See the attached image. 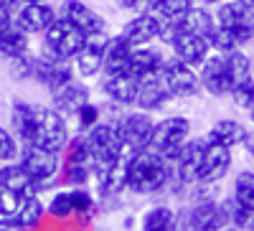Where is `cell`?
I'll return each instance as SVG.
<instances>
[{
  "label": "cell",
  "instance_id": "cell-1",
  "mask_svg": "<svg viewBox=\"0 0 254 231\" xmlns=\"http://www.w3.org/2000/svg\"><path fill=\"white\" fill-rule=\"evenodd\" d=\"M173 180H176L173 163L165 160L153 148H142L130 155V163H127V191H132L135 196L160 193Z\"/></svg>",
  "mask_w": 254,
  "mask_h": 231
},
{
  "label": "cell",
  "instance_id": "cell-2",
  "mask_svg": "<svg viewBox=\"0 0 254 231\" xmlns=\"http://www.w3.org/2000/svg\"><path fill=\"white\" fill-rule=\"evenodd\" d=\"M31 145H38L51 153H64L69 145V122L59 110L33 104V140Z\"/></svg>",
  "mask_w": 254,
  "mask_h": 231
},
{
  "label": "cell",
  "instance_id": "cell-3",
  "mask_svg": "<svg viewBox=\"0 0 254 231\" xmlns=\"http://www.w3.org/2000/svg\"><path fill=\"white\" fill-rule=\"evenodd\" d=\"M41 36H44V51L41 54H46L56 61H71L79 54V49L84 46V38H87L64 15H56L54 23Z\"/></svg>",
  "mask_w": 254,
  "mask_h": 231
},
{
  "label": "cell",
  "instance_id": "cell-4",
  "mask_svg": "<svg viewBox=\"0 0 254 231\" xmlns=\"http://www.w3.org/2000/svg\"><path fill=\"white\" fill-rule=\"evenodd\" d=\"M188 140H190V119L173 115V117H165L153 124V135H150V145L147 148H153L165 160L173 163Z\"/></svg>",
  "mask_w": 254,
  "mask_h": 231
},
{
  "label": "cell",
  "instance_id": "cell-5",
  "mask_svg": "<svg viewBox=\"0 0 254 231\" xmlns=\"http://www.w3.org/2000/svg\"><path fill=\"white\" fill-rule=\"evenodd\" d=\"M18 163L31 175V180L38 188L51 185L59 178V173H61V155L38 148V145H20Z\"/></svg>",
  "mask_w": 254,
  "mask_h": 231
},
{
  "label": "cell",
  "instance_id": "cell-6",
  "mask_svg": "<svg viewBox=\"0 0 254 231\" xmlns=\"http://www.w3.org/2000/svg\"><path fill=\"white\" fill-rule=\"evenodd\" d=\"M87 137H89L92 155H94V171H97V168H104V165L115 163L125 153H135V150H130L122 142L115 119H110V122L107 119H99L92 130H87Z\"/></svg>",
  "mask_w": 254,
  "mask_h": 231
},
{
  "label": "cell",
  "instance_id": "cell-7",
  "mask_svg": "<svg viewBox=\"0 0 254 231\" xmlns=\"http://www.w3.org/2000/svg\"><path fill=\"white\" fill-rule=\"evenodd\" d=\"M214 20H216V26L226 28L234 36V41L239 46L249 44L254 38V10L244 8L239 0H224V3H219Z\"/></svg>",
  "mask_w": 254,
  "mask_h": 231
},
{
  "label": "cell",
  "instance_id": "cell-8",
  "mask_svg": "<svg viewBox=\"0 0 254 231\" xmlns=\"http://www.w3.org/2000/svg\"><path fill=\"white\" fill-rule=\"evenodd\" d=\"M163 84L168 87L173 99H190L201 92V84H198V74L196 69H190L188 64H183L181 58L171 56V58H163V66L160 74Z\"/></svg>",
  "mask_w": 254,
  "mask_h": 231
},
{
  "label": "cell",
  "instance_id": "cell-9",
  "mask_svg": "<svg viewBox=\"0 0 254 231\" xmlns=\"http://www.w3.org/2000/svg\"><path fill=\"white\" fill-rule=\"evenodd\" d=\"M107 33H94L84 38V46L79 49V54L74 56V74L79 79H94L102 74V64H104V51H107Z\"/></svg>",
  "mask_w": 254,
  "mask_h": 231
},
{
  "label": "cell",
  "instance_id": "cell-10",
  "mask_svg": "<svg viewBox=\"0 0 254 231\" xmlns=\"http://www.w3.org/2000/svg\"><path fill=\"white\" fill-rule=\"evenodd\" d=\"M117 132L122 137V142L130 150H142L150 145V135H153V117L147 112H125L115 119Z\"/></svg>",
  "mask_w": 254,
  "mask_h": 231
},
{
  "label": "cell",
  "instance_id": "cell-11",
  "mask_svg": "<svg viewBox=\"0 0 254 231\" xmlns=\"http://www.w3.org/2000/svg\"><path fill=\"white\" fill-rule=\"evenodd\" d=\"M203 150H206V137H193L188 140L181 153L173 160V175L181 185H193L201 180V163H203Z\"/></svg>",
  "mask_w": 254,
  "mask_h": 231
},
{
  "label": "cell",
  "instance_id": "cell-12",
  "mask_svg": "<svg viewBox=\"0 0 254 231\" xmlns=\"http://www.w3.org/2000/svg\"><path fill=\"white\" fill-rule=\"evenodd\" d=\"M74 76L76 74H74L69 61H56V58H51L46 54L33 56V74H31V79L38 81L41 87H46L49 92L61 89L64 84L74 81Z\"/></svg>",
  "mask_w": 254,
  "mask_h": 231
},
{
  "label": "cell",
  "instance_id": "cell-13",
  "mask_svg": "<svg viewBox=\"0 0 254 231\" xmlns=\"http://www.w3.org/2000/svg\"><path fill=\"white\" fill-rule=\"evenodd\" d=\"M158 28H160V18L147 10V13H135L120 31V38L125 41L130 49H140L158 41Z\"/></svg>",
  "mask_w": 254,
  "mask_h": 231
},
{
  "label": "cell",
  "instance_id": "cell-14",
  "mask_svg": "<svg viewBox=\"0 0 254 231\" xmlns=\"http://www.w3.org/2000/svg\"><path fill=\"white\" fill-rule=\"evenodd\" d=\"M56 8L49 3V0H44V3H26V5H20L13 15L15 20V26L20 31H26L28 36H41L51 23H54V18H56Z\"/></svg>",
  "mask_w": 254,
  "mask_h": 231
},
{
  "label": "cell",
  "instance_id": "cell-15",
  "mask_svg": "<svg viewBox=\"0 0 254 231\" xmlns=\"http://www.w3.org/2000/svg\"><path fill=\"white\" fill-rule=\"evenodd\" d=\"M198 84H201V89L211 97H226L229 94V76H226L224 54L211 51L206 56V61L198 69Z\"/></svg>",
  "mask_w": 254,
  "mask_h": 231
},
{
  "label": "cell",
  "instance_id": "cell-16",
  "mask_svg": "<svg viewBox=\"0 0 254 231\" xmlns=\"http://www.w3.org/2000/svg\"><path fill=\"white\" fill-rule=\"evenodd\" d=\"M46 216V203L36 196H23L20 206L15 208V214L8 216V219H0V226L5 229H13V231H33L41 226Z\"/></svg>",
  "mask_w": 254,
  "mask_h": 231
},
{
  "label": "cell",
  "instance_id": "cell-17",
  "mask_svg": "<svg viewBox=\"0 0 254 231\" xmlns=\"http://www.w3.org/2000/svg\"><path fill=\"white\" fill-rule=\"evenodd\" d=\"M61 15L71 20V23L84 33V36H94V33H104V18L92 8L87 5L84 0H64L61 5Z\"/></svg>",
  "mask_w": 254,
  "mask_h": 231
},
{
  "label": "cell",
  "instance_id": "cell-18",
  "mask_svg": "<svg viewBox=\"0 0 254 231\" xmlns=\"http://www.w3.org/2000/svg\"><path fill=\"white\" fill-rule=\"evenodd\" d=\"M229 171H231V148H224V145H219V142L206 140L203 163H201V180L221 183L229 175Z\"/></svg>",
  "mask_w": 254,
  "mask_h": 231
},
{
  "label": "cell",
  "instance_id": "cell-19",
  "mask_svg": "<svg viewBox=\"0 0 254 231\" xmlns=\"http://www.w3.org/2000/svg\"><path fill=\"white\" fill-rule=\"evenodd\" d=\"M92 102V94H89V87L84 81H69V84H64L61 89L51 92V104H54V110H59L64 117H74L84 104H89Z\"/></svg>",
  "mask_w": 254,
  "mask_h": 231
},
{
  "label": "cell",
  "instance_id": "cell-20",
  "mask_svg": "<svg viewBox=\"0 0 254 231\" xmlns=\"http://www.w3.org/2000/svg\"><path fill=\"white\" fill-rule=\"evenodd\" d=\"M137 89H140V79L130 71L104 76V81H102V94L112 104H120V107H132L135 97H137Z\"/></svg>",
  "mask_w": 254,
  "mask_h": 231
},
{
  "label": "cell",
  "instance_id": "cell-21",
  "mask_svg": "<svg viewBox=\"0 0 254 231\" xmlns=\"http://www.w3.org/2000/svg\"><path fill=\"white\" fill-rule=\"evenodd\" d=\"M188 211V221L193 231H221L226 226V216H224V208L221 201H198L193 203Z\"/></svg>",
  "mask_w": 254,
  "mask_h": 231
},
{
  "label": "cell",
  "instance_id": "cell-22",
  "mask_svg": "<svg viewBox=\"0 0 254 231\" xmlns=\"http://www.w3.org/2000/svg\"><path fill=\"white\" fill-rule=\"evenodd\" d=\"M173 56L181 58L183 64H188L190 69H198L206 56L211 54V44H208V38L203 36H193V33H181L176 41H173Z\"/></svg>",
  "mask_w": 254,
  "mask_h": 231
},
{
  "label": "cell",
  "instance_id": "cell-23",
  "mask_svg": "<svg viewBox=\"0 0 254 231\" xmlns=\"http://www.w3.org/2000/svg\"><path fill=\"white\" fill-rule=\"evenodd\" d=\"M171 92L163 84L160 76H150V79H142L140 81V89H137V97H135V104L142 110V112H158L163 110L168 102H171Z\"/></svg>",
  "mask_w": 254,
  "mask_h": 231
},
{
  "label": "cell",
  "instance_id": "cell-24",
  "mask_svg": "<svg viewBox=\"0 0 254 231\" xmlns=\"http://www.w3.org/2000/svg\"><path fill=\"white\" fill-rule=\"evenodd\" d=\"M163 54L158 49H132L130 51V66H127V71L135 74L140 81L142 79H150V76H158L160 74V66H163Z\"/></svg>",
  "mask_w": 254,
  "mask_h": 231
},
{
  "label": "cell",
  "instance_id": "cell-25",
  "mask_svg": "<svg viewBox=\"0 0 254 231\" xmlns=\"http://www.w3.org/2000/svg\"><path fill=\"white\" fill-rule=\"evenodd\" d=\"M244 132H247V127L239 119L224 117V119H216L208 127L206 140L219 142V145H224V148H237V145H242V140H244Z\"/></svg>",
  "mask_w": 254,
  "mask_h": 231
},
{
  "label": "cell",
  "instance_id": "cell-26",
  "mask_svg": "<svg viewBox=\"0 0 254 231\" xmlns=\"http://www.w3.org/2000/svg\"><path fill=\"white\" fill-rule=\"evenodd\" d=\"M10 127L20 145H31L33 140V104L15 99L10 107Z\"/></svg>",
  "mask_w": 254,
  "mask_h": 231
},
{
  "label": "cell",
  "instance_id": "cell-27",
  "mask_svg": "<svg viewBox=\"0 0 254 231\" xmlns=\"http://www.w3.org/2000/svg\"><path fill=\"white\" fill-rule=\"evenodd\" d=\"M130 46L125 44L120 36L107 41V51H104V64H102V74L104 76H115V74H125L130 66Z\"/></svg>",
  "mask_w": 254,
  "mask_h": 231
},
{
  "label": "cell",
  "instance_id": "cell-28",
  "mask_svg": "<svg viewBox=\"0 0 254 231\" xmlns=\"http://www.w3.org/2000/svg\"><path fill=\"white\" fill-rule=\"evenodd\" d=\"M0 183L8 185L10 191H15L20 196H36L38 193V185L31 180V175L23 171V168H20L18 160L0 165Z\"/></svg>",
  "mask_w": 254,
  "mask_h": 231
},
{
  "label": "cell",
  "instance_id": "cell-29",
  "mask_svg": "<svg viewBox=\"0 0 254 231\" xmlns=\"http://www.w3.org/2000/svg\"><path fill=\"white\" fill-rule=\"evenodd\" d=\"M28 49H31V36L26 31H20L15 26V20L0 31V56L15 58V56L28 54Z\"/></svg>",
  "mask_w": 254,
  "mask_h": 231
},
{
  "label": "cell",
  "instance_id": "cell-30",
  "mask_svg": "<svg viewBox=\"0 0 254 231\" xmlns=\"http://www.w3.org/2000/svg\"><path fill=\"white\" fill-rule=\"evenodd\" d=\"M76 191L79 188H64L56 191L46 203V216L56 221H71L76 216Z\"/></svg>",
  "mask_w": 254,
  "mask_h": 231
},
{
  "label": "cell",
  "instance_id": "cell-31",
  "mask_svg": "<svg viewBox=\"0 0 254 231\" xmlns=\"http://www.w3.org/2000/svg\"><path fill=\"white\" fill-rule=\"evenodd\" d=\"M216 20H214V13L208 8H201V5H193L183 18H181V28L183 33H193V36H203L208 38L211 31H214Z\"/></svg>",
  "mask_w": 254,
  "mask_h": 231
},
{
  "label": "cell",
  "instance_id": "cell-32",
  "mask_svg": "<svg viewBox=\"0 0 254 231\" xmlns=\"http://www.w3.org/2000/svg\"><path fill=\"white\" fill-rule=\"evenodd\" d=\"M224 64H226V76H229V92H231V87L242 84L244 79L254 76L252 74V58L244 51H239V49L224 54Z\"/></svg>",
  "mask_w": 254,
  "mask_h": 231
},
{
  "label": "cell",
  "instance_id": "cell-33",
  "mask_svg": "<svg viewBox=\"0 0 254 231\" xmlns=\"http://www.w3.org/2000/svg\"><path fill=\"white\" fill-rule=\"evenodd\" d=\"M221 208L226 216V226H234L239 231H254V208L239 206L234 198H224Z\"/></svg>",
  "mask_w": 254,
  "mask_h": 231
},
{
  "label": "cell",
  "instance_id": "cell-34",
  "mask_svg": "<svg viewBox=\"0 0 254 231\" xmlns=\"http://www.w3.org/2000/svg\"><path fill=\"white\" fill-rule=\"evenodd\" d=\"M176 211L171 206H153L142 216V231H173Z\"/></svg>",
  "mask_w": 254,
  "mask_h": 231
},
{
  "label": "cell",
  "instance_id": "cell-35",
  "mask_svg": "<svg viewBox=\"0 0 254 231\" xmlns=\"http://www.w3.org/2000/svg\"><path fill=\"white\" fill-rule=\"evenodd\" d=\"M231 198H234L239 206L254 208V171H239V173L234 175Z\"/></svg>",
  "mask_w": 254,
  "mask_h": 231
},
{
  "label": "cell",
  "instance_id": "cell-36",
  "mask_svg": "<svg viewBox=\"0 0 254 231\" xmlns=\"http://www.w3.org/2000/svg\"><path fill=\"white\" fill-rule=\"evenodd\" d=\"M193 5H196V0H155V5L150 10L160 20H181Z\"/></svg>",
  "mask_w": 254,
  "mask_h": 231
},
{
  "label": "cell",
  "instance_id": "cell-37",
  "mask_svg": "<svg viewBox=\"0 0 254 231\" xmlns=\"http://www.w3.org/2000/svg\"><path fill=\"white\" fill-rule=\"evenodd\" d=\"M18 150H20V142L13 135V130H8V127L0 124V165L18 160Z\"/></svg>",
  "mask_w": 254,
  "mask_h": 231
},
{
  "label": "cell",
  "instance_id": "cell-38",
  "mask_svg": "<svg viewBox=\"0 0 254 231\" xmlns=\"http://www.w3.org/2000/svg\"><path fill=\"white\" fill-rule=\"evenodd\" d=\"M229 97L234 99V104L239 110H252V104H254V76L244 79L237 87H231Z\"/></svg>",
  "mask_w": 254,
  "mask_h": 231
},
{
  "label": "cell",
  "instance_id": "cell-39",
  "mask_svg": "<svg viewBox=\"0 0 254 231\" xmlns=\"http://www.w3.org/2000/svg\"><path fill=\"white\" fill-rule=\"evenodd\" d=\"M76 117V127H79V132H87V130H92L94 124L102 119V112H99V107L97 104H84V107L74 115Z\"/></svg>",
  "mask_w": 254,
  "mask_h": 231
},
{
  "label": "cell",
  "instance_id": "cell-40",
  "mask_svg": "<svg viewBox=\"0 0 254 231\" xmlns=\"http://www.w3.org/2000/svg\"><path fill=\"white\" fill-rule=\"evenodd\" d=\"M20 201H23V196L15 193V191H10L8 185L0 183V219L13 216V214H15V208L20 206Z\"/></svg>",
  "mask_w": 254,
  "mask_h": 231
},
{
  "label": "cell",
  "instance_id": "cell-41",
  "mask_svg": "<svg viewBox=\"0 0 254 231\" xmlns=\"http://www.w3.org/2000/svg\"><path fill=\"white\" fill-rule=\"evenodd\" d=\"M190 188V201H216L219 198V183H208V180H196Z\"/></svg>",
  "mask_w": 254,
  "mask_h": 231
},
{
  "label": "cell",
  "instance_id": "cell-42",
  "mask_svg": "<svg viewBox=\"0 0 254 231\" xmlns=\"http://www.w3.org/2000/svg\"><path fill=\"white\" fill-rule=\"evenodd\" d=\"M8 61H10V76L13 79H31V74H33V56L31 54L15 56Z\"/></svg>",
  "mask_w": 254,
  "mask_h": 231
},
{
  "label": "cell",
  "instance_id": "cell-43",
  "mask_svg": "<svg viewBox=\"0 0 254 231\" xmlns=\"http://www.w3.org/2000/svg\"><path fill=\"white\" fill-rule=\"evenodd\" d=\"M183 33L181 28V20H160V28H158V41H163L165 46H173V41Z\"/></svg>",
  "mask_w": 254,
  "mask_h": 231
},
{
  "label": "cell",
  "instance_id": "cell-44",
  "mask_svg": "<svg viewBox=\"0 0 254 231\" xmlns=\"http://www.w3.org/2000/svg\"><path fill=\"white\" fill-rule=\"evenodd\" d=\"M120 5L130 13H147L155 5V0H120Z\"/></svg>",
  "mask_w": 254,
  "mask_h": 231
},
{
  "label": "cell",
  "instance_id": "cell-45",
  "mask_svg": "<svg viewBox=\"0 0 254 231\" xmlns=\"http://www.w3.org/2000/svg\"><path fill=\"white\" fill-rule=\"evenodd\" d=\"M242 148L247 150V155H249V158H254V130H247V132H244Z\"/></svg>",
  "mask_w": 254,
  "mask_h": 231
},
{
  "label": "cell",
  "instance_id": "cell-46",
  "mask_svg": "<svg viewBox=\"0 0 254 231\" xmlns=\"http://www.w3.org/2000/svg\"><path fill=\"white\" fill-rule=\"evenodd\" d=\"M239 3H242L244 8H249V10H254V0H239Z\"/></svg>",
  "mask_w": 254,
  "mask_h": 231
},
{
  "label": "cell",
  "instance_id": "cell-47",
  "mask_svg": "<svg viewBox=\"0 0 254 231\" xmlns=\"http://www.w3.org/2000/svg\"><path fill=\"white\" fill-rule=\"evenodd\" d=\"M203 5H219V3H224V0H201Z\"/></svg>",
  "mask_w": 254,
  "mask_h": 231
},
{
  "label": "cell",
  "instance_id": "cell-48",
  "mask_svg": "<svg viewBox=\"0 0 254 231\" xmlns=\"http://www.w3.org/2000/svg\"><path fill=\"white\" fill-rule=\"evenodd\" d=\"M26 3H44V0H20V5H26Z\"/></svg>",
  "mask_w": 254,
  "mask_h": 231
},
{
  "label": "cell",
  "instance_id": "cell-49",
  "mask_svg": "<svg viewBox=\"0 0 254 231\" xmlns=\"http://www.w3.org/2000/svg\"><path fill=\"white\" fill-rule=\"evenodd\" d=\"M221 231H239V229H234V226H224Z\"/></svg>",
  "mask_w": 254,
  "mask_h": 231
},
{
  "label": "cell",
  "instance_id": "cell-50",
  "mask_svg": "<svg viewBox=\"0 0 254 231\" xmlns=\"http://www.w3.org/2000/svg\"><path fill=\"white\" fill-rule=\"evenodd\" d=\"M249 112V117H252V122H254V104H252V110H247Z\"/></svg>",
  "mask_w": 254,
  "mask_h": 231
},
{
  "label": "cell",
  "instance_id": "cell-51",
  "mask_svg": "<svg viewBox=\"0 0 254 231\" xmlns=\"http://www.w3.org/2000/svg\"><path fill=\"white\" fill-rule=\"evenodd\" d=\"M0 231H13V229H5V226H0Z\"/></svg>",
  "mask_w": 254,
  "mask_h": 231
},
{
  "label": "cell",
  "instance_id": "cell-52",
  "mask_svg": "<svg viewBox=\"0 0 254 231\" xmlns=\"http://www.w3.org/2000/svg\"><path fill=\"white\" fill-rule=\"evenodd\" d=\"M252 74H254V64H252Z\"/></svg>",
  "mask_w": 254,
  "mask_h": 231
}]
</instances>
